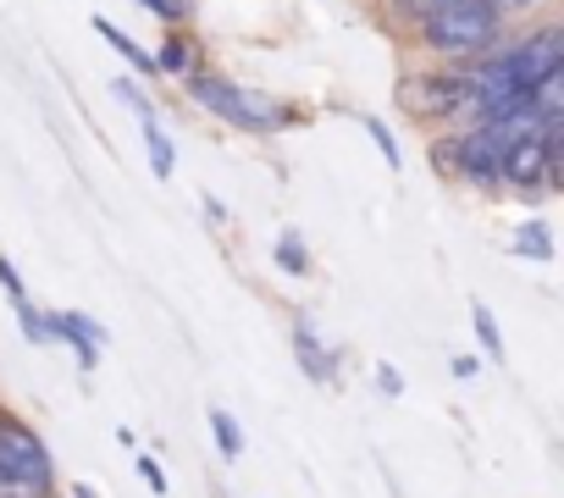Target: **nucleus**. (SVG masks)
I'll return each mask as SVG.
<instances>
[{
	"mask_svg": "<svg viewBox=\"0 0 564 498\" xmlns=\"http://www.w3.org/2000/svg\"><path fill=\"white\" fill-rule=\"evenodd\" d=\"M426 51H443L454 62L487 56L492 45H503V12L492 0H437V7L415 23Z\"/></svg>",
	"mask_w": 564,
	"mask_h": 498,
	"instance_id": "1",
	"label": "nucleus"
},
{
	"mask_svg": "<svg viewBox=\"0 0 564 498\" xmlns=\"http://www.w3.org/2000/svg\"><path fill=\"white\" fill-rule=\"evenodd\" d=\"M188 95L210 111V117H221L227 128H243V133H271V128H282L289 122V106H276V100H265V95H249V89H238L232 78H221V73H188Z\"/></svg>",
	"mask_w": 564,
	"mask_h": 498,
	"instance_id": "2",
	"label": "nucleus"
},
{
	"mask_svg": "<svg viewBox=\"0 0 564 498\" xmlns=\"http://www.w3.org/2000/svg\"><path fill=\"white\" fill-rule=\"evenodd\" d=\"M399 106L421 122H448V117H465L470 106V78L465 67H421V73H404L399 78Z\"/></svg>",
	"mask_w": 564,
	"mask_h": 498,
	"instance_id": "3",
	"label": "nucleus"
},
{
	"mask_svg": "<svg viewBox=\"0 0 564 498\" xmlns=\"http://www.w3.org/2000/svg\"><path fill=\"white\" fill-rule=\"evenodd\" d=\"M432 161L448 177L470 183V188H498V133L492 128H465L454 139H437L432 144Z\"/></svg>",
	"mask_w": 564,
	"mask_h": 498,
	"instance_id": "4",
	"label": "nucleus"
},
{
	"mask_svg": "<svg viewBox=\"0 0 564 498\" xmlns=\"http://www.w3.org/2000/svg\"><path fill=\"white\" fill-rule=\"evenodd\" d=\"M51 333L78 349V366H84V371H89V366L100 360V349H106V327H100L95 316H84V311H56V316H51Z\"/></svg>",
	"mask_w": 564,
	"mask_h": 498,
	"instance_id": "5",
	"label": "nucleus"
},
{
	"mask_svg": "<svg viewBox=\"0 0 564 498\" xmlns=\"http://www.w3.org/2000/svg\"><path fill=\"white\" fill-rule=\"evenodd\" d=\"M294 355H300V371H305L311 382H333V366H338V360H333V349L316 338V327H311V322H300V327H294Z\"/></svg>",
	"mask_w": 564,
	"mask_h": 498,
	"instance_id": "6",
	"label": "nucleus"
},
{
	"mask_svg": "<svg viewBox=\"0 0 564 498\" xmlns=\"http://www.w3.org/2000/svg\"><path fill=\"white\" fill-rule=\"evenodd\" d=\"M150 62H155V73H166V78H188V73H199V45H194L188 34H177V29H172Z\"/></svg>",
	"mask_w": 564,
	"mask_h": 498,
	"instance_id": "7",
	"label": "nucleus"
},
{
	"mask_svg": "<svg viewBox=\"0 0 564 498\" xmlns=\"http://www.w3.org/2000/svg\"><path fill=\"white\" fill-rule=\"evenodd\" d=\"M95 34H100V40H106V45H111V51H117V56H122V62H128L133 73H155L150 51H144L139 40H128V34H122V29L111 23V18H95Z\"/></svg>",
	"mask_w": 564,
	"mask_h": 498,
	"instance_id": "8",
	"label": "nucleus"
},
{
	"mask_svg": "<svg viewBox=\"0 0 564 498\" xmlns=\"http://www.w3.org/2000/svg\"><path fill=\"white\" fill-rule=\"evenodd\" d=\"M210 437H216L221 459H238V454H243V432H238V421H232L227 410H210Z\"/></svg>",
	"mask_w": 564,
	"mask_h": 498,
	"instance_id": "9",
	"label": "nucleus"
},
{
	"mask_svg": "<svg viewBox=\"0 0 564 498\" xmlns=\"http://www.w3.org/2000/svg\"><path fill=\"white\" fill-rule=\"evenodd\" d=\"M276 267L289 272V278H305V272H311V256H305L300 232H282V238H276Z\"/></svg>",
	"mask_w": 564,
	"mask_h": 498,
	"instance_id": "10",
	"label": "nucleus"
},
{
	"mask_svg": "<svg viewBox=\"0 0 564 498\" xmlns=\"http://www.w3.org/2000/svg\"><path fill=\"white\" fill-rule=\"evenodd\" d=\"M144 144H150V166H155V177H172L177 155H172V139L161 133V122H144Z\"/></svg>",
	"mask_w": 564,
	"mask_h": 498,
	"instance_id": "11",
	"label": "nucleus"
},
{
	"mask_svg": "<svg viewBox=\"0 0 564 498\" xmlns=\"http://www.w3.org/2000/svg\"><path fill=\"white\" fill-rule=\"evenodd\" d=\"M514 256L553 261V243H547V227H542V221H531V227H520V232H514Z\"/></svg>",
	"mask_w": 564,
	"mask_h": 498,
	"instance_id": "12",
	"label": "nucleus"
},
{
	"mask_svg": "<svg viewBox=\"0 0 564 498\" xmlns=\"http://www.w3.org/2000/svg\"><path fill=\"white\" fill-rule=\"evenodd\" d=\"M470 322H476V333H481V344H487V355H492V360H503V338H498V322H492V311H487L481 300L470 305Z\"/></svg>",
	"mask_w": 564,
	"mask_h": 498,
	"instance_id": "13",
	"label": "nucleus"
},
{
	"mask_svg": "<svg viewBox=\"0 0 564 498\" xmlns=\"http://www.w3.org/2000/svg\"><path fill=\"white\" fill-rule=\"evenodd\" d=\"M18 316H23V333H29L34 344H56V333H51V316H45V311H34V305H18Z\"/></svg>",
	"mask_w": 564,
	"mask_h": 498,
	"instance_id": "14",
	"label": "nucleus"
},
{
	"mask_svg": "<svg viewBox=\"0 0 564 498\" xmlns=\"http://www.w3.org/2000/svg\"><path fill=\"white\" fill-rule=\"evenodd\" d=\"M117 95H122V100H128V106L139 111V122H155V106H150V95H144V89H139L133 78H117Z\"/></svg>",
	"mask_w": 564,
	"mask_h": 498,
	"instance_id": "15",
	"label": "nucleus"
},
{
	"mask_svg": "<svg viewBox=\"0 0 564 498\" xmlns=\"http://www.w3.org/2000/svg\"><path fill=\"white\" fill-rule=\"evenodd\" d=\"M366 133L377 139V150L388 155V166H399V150H393V133H388V122H382V117H366Z\"/></svg>",
	"mask_w": 564,
	"mask_h": 498,
	"instance_id": "16",
	"label": "nucleus"
},
{
	"mask_svg": "<svg viewBox=\"0 0 564 498\" xmlns=\"http://www.w3.org/2000/svg\"><path fill=\"white\" fill-rule=\"evenodd\" d=\"M0 289L12 294V305H29V294H23V278H18V267H12L7 256H0Z\"/></svg>",
	"mask_w": 564,
	"mask_h": 498,
	"instance_id": "17",
	"label": "nucleus"
},
{
	"mask_svg": "<svg viewBox=\"0 0 564 498\" xmlns=\"http://www.w3.org/2000/svg\"><path fill=\"white\" fill-rule=\"evenodd\" d=\"M144 7H150L161 23H183V18H188V0H144Z\"/></svg>",
	"mask_w": 564,
	"mask_h": 498,
	"instance_id": "18",
	"label": "nucleus"
},
{
	"mask_svg": "<svg viewBox=\"0 0 564 498\" xmlns=\"http://www.w3.org/2000/svg\"><path fill=\"white\" fill-rule=\"evenodd\" d=\"M139 476L150 481V492H166V476L155 470V459H139Z\"/></svg>",
	"mask_w": 564,
	"mask_h": 498,
	"instance_id": "19",
	"label": "nucleus"
},
{
	"mask_svg": "<svg viewBox=\"0 0 564 498\" xmlns=\"http://www.w3.org/2000/svg\"><path fill=\"white\" fill-rule=\"evenodd\" d=\"M0 498H40V492H29V487H18L7 470H0Z\"/></svg>",
	"mask_w": 564,
	"mask_h": 498,
	"instance_id": "20",
	"label": "nucleus"
},
{
	"mask_svg": "<svg viewBox=\"0 0 564 498\" xmlns=\"http://www.w3.org/2000/svg\"><path fill=\"white\" fill-rule=\"evenodd\" d=\"M492 7H498L503 18H514V12H531V7H542V0H492Z\"/></svg>",
	"mask_w": 564,
	"mask_h": 498,
	"instance_id": "21",
	"label": "nucleus"
},
{
	"mask_svg": "<svg viewBox=\"0 0 564 498\" xmlns=\"http://www.w3.org/2000/svg\"><path fill=\"white\" fill-rule=\"evenodd\" d=\"M476 371H481V360H470V355H459V360H454V377H459V382H470Z\"/></svg>",
	"mask_w": 564,
	"mask_h": 498,
	"instance_id": "22",
	"label": "nucleus"
},
{
	"mask_svg": "<svg viewBox=\"0 0 564 498\" xmlns=\"http://www.w3.org/2000/svg\"><path fill=\"white\" fill-rule=\"evenodd\" d=\"M377 388H382V393H399L404 382H399V371H393V366H382V377H377Z\"/></svg>",
	"mask_w": 564,
	"mask_h": 498,
	"instance_id": "23",
	"label": "nucleus"
},
{
	"mask_svg": "<svg viewBox=\"0 0 564 498\" xmlns=\"http://www.w3.org/2000/svg\"><path fill=\"white\" fill-rule=\"evenodd\" d=\"M40 498H56V492H40Z\"/></svg>",
	"mask_w": 564,
	"mask_h": 498,
	"instance_id": "24",
	"label": "nucleus"
}]
</instances>
